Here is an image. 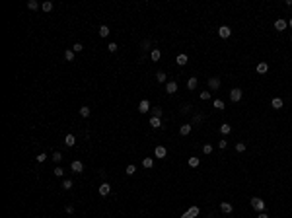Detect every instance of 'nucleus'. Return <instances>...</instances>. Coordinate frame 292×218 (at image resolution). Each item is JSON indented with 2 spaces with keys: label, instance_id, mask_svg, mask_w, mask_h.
<instances>
[{
  "label": "nucleus",
  "instance_id": "1",
  "mask_svg": "<svg viewBox=\"0 0 292 218\" xmlns=\"http://www.w3.org/2000/svg\"><path fill=\"white\" fill-rule=\"evenodd\" d=\"M249 203H251V206H253V208H255L257 212H263V210H265V201L259 199V197H253Z\"/></svg>",
  "mask_w": 292,
  "mask_h": 218
},
{
  "label": "nucleus",
  "instance_id": "2",
  "mask_svg": "<svg viewBox=\"0 0 292 218\" xmlns=\"http://www.w3.org/2000/svg\"><path fill=\"white\" fill-rule=\"evenodd\" d=\"M70 167H72V171H74V173H82V171H84V164H82V162H78V160L72 162Z\"/></svg>",
  "mask_w": 292,
  "mask_h": 218
},
{
  "label": "nucleus",
  "instance_id": "3",
  "mask_svg": "<svg viewBox=\"0 0 292 218\" xmlns=\"http://www.w3.org/2000/svg\"><path fill=\"white\" fill-rule=\"evenodd\" d=\"M230 99H232V101H240V99H241V90H240V88L230 90Z\"/></svg>",
  "mask_w": 292,
  "mask_h": 218
},
{
  "label": "nucleus",
  "instance_id": "4",
  "mask_svg": "<svg viewBox=\"0 0 292 218\" xmlns=\"http://www.w3.org/2000/svg\"><path fill=\"white\" fill-rule=\"evenodd\" d=\"M154 156H156V158H160V160H162V158H166V156H168V150H166L164 146H156V150H154Z\"/></svg>",
  "mask_w": 292,
  "mask_h": 218
},
{
  "label": "nucleus",
  "instance_id": "5",
  "mask_svg": "<svg viewBox=\"0 0 292 218\" xmlns=\"http://www.w3.org/2000/svg\"><path fill=\"white\" fill-rule=\"evenodd\" d=\"M197 214H199V206H191V208H189V210L185 212L181 218H195Z\"/></svg>",
  "mask_w": 292,
  "mask_h": 218
},
{
  "label": "nucleus",
  "instance_id": "6",
  "mask_svg": "<svg viewBox=\"0 0 292 218\" xmlns=\"http://www.w3.org/2000/svg\"><path fill=\"white\" fill-rule=\"evenodd\" d=\"M208 88L210 90H218L220 88V78H208Z\"/></svg>",
  "mask_w": 292,
  "mask_h": 218
},
{
  "label": "nucleus",
  "instance_id": "7",
  "mask_svg": "<svg viewBox=\"0 0 292 218\" xmlns=\"http://www.w3.org/2000/svg\"><path fill=\"white\" fill-rule=\"evenodd\" d=\"M138 111H140V113H148V111H150V103H148V99H142V101L138 103Z\"/></svg>",
  "mask_w": 292,
  "mask_h": 218
},
{
  "label": "nucleus",
  "instance_id": "8",
  "mask_svg": "<svg viewBox=\"0 0 292 218\" xmlns=\"http://www.w3.org/2000/svg\"><path fill=\"white\" fill-rule=\"evenodd\" d=\"M286 27H288V22H284V19H277V22H275V29H279V31H284Z\"/></svg>",
  "mask_w": 292,
  "mask_h": 218
},
{
  "label": "nucleus",
  "instance_id": "9",
  "mask_svg": "<svg viewBox=\"0 0 292 218\" xmlns=\"http://www.w3.org/2000/svg\"><path fill=\"white\" fill-rule=\"evenodd\" d=\"M230 33H232V31H230V27H228V26H222L220 29H218V35H220L222 39H228V37H230Z\"/></svg>",
  "mask_w": 292,
  "mask_h": 218
},
{
  "label": "nucleus",
  "instance_id": "10",
  "mask_svg": "<svg viewBox=\"0 0 292 218\" xmlns=\"http://www.w3.org/2000/svg\"><path fill=\"white\" fill-rule=\"evenodd\" d=\"M109 193H111V185H109V183H101V185H99V195H103V197H105V195H109Z\"/></svg>",
  "mask_w": 292,
  "mask_h": 218
},
{
  "label": "nucleus",
  "instance_id": "11",
  "mask_svg": "<svg viewBox=\"0 0 292 218\" xmlns=\"http://www.w3.org/2000/svg\"><path fill=\"white\" fill-rule=\"evenodd\" d=\"M191 128H193V125H181V127H179V135L187 136L189 133H191Z\"/></svg>",
  "mask_w": 292,
  "mask_h": 218
},
{
  "label": "nucleus",
  "instance_id": "12",
  "mask_svg": "<svg viewBox=\"0 0 292 218\" xmlns=\"http://www.w3.org/2000/svg\"><path fill=\"white\" fill-rule=\"evenodd\" d=\"M166 92H168V94H175V92H177V84L175 82H166Z\"/></svg>",
  "mask_w": 292,
  "mask_h": 218
},
{
  "label": "nucleus",
  "instance_id": "13",
  "mask_svg": "<svg viewBox=\"0 0 292 218\" xmlns=\"http://www.w3.org/2000/svg\"><path fill=\"white\" fill-rule=\"evenodd\" d=\"M65 144L66 146H74V144H76V136L74 135H66L65 136Z\"/></svg>",
  "mask_w": 292,
  "mask_h": 218
},
{
  "label": "nucleus",
  "instance_id": "14",
  "mask_svg": "<svg viewBox=\"0 0 292 218\" xmlns=\"http://www.w3.org/2000/svg\"><path fill=\"white\" fill-rule=\"evenodd\" d=\"M220 210H222V212H226V214H230V212L234 210V206L230 205V203H222V205H220Z\"/></svg>",
  "mask_w": 292,
  "mask_h": 218
},
{
  "label": "nucleus",
  "instance_id": "15",
  "mask_svg": "<svg viewBox=\"0 0 292 218\" xmlns=\"http://www.w3.org/2000/svg\"><path fill=\"white\" fill-rule=\"evenodd\" d=\"M150 125H152V128H160L162 127V121L158 117H150Z\"/></svg>",
  "mask_w": 292,
  "mask_h": 218
},
{
  "label": "nucleus",
  "instance_id": "16",
  "mask_svg": "<svg viewBox=\"0 0 292 218\" xmlns=\"http://www.w3.org/2000/svg\"><path fill=\"white\" fill-rule=\"evenodd\" d=\"M271 105H273V107H275V109H280V107H282V105H284V101H282L280 97H275V99H273V101H271Z\"/></svg>",
  "mask_w": 292,
  "mask_h": 218
},
{
  "label": "nucleus",
  "instance_id": "17",
  "mask_svg": "<svg viewBox=\"0 0 292 218\" xmlns=\"http://www.w3.org/2000/svg\"><path fill=\"white\" fill-rule=\"evenodd\" d=\"M267 70H269V64H267V62H259V64H257V72H259V74H265Z\"/></svg>",
  "mask_w": 292,
  "mask_h": 218
},
{
  "label": "nucleus",
  "instance_id": "18",
  "mask_svg": "<svg viewBox=\"0 0 292 218\" xmlns=\"http://www.w3.org/2000/svg\"><path fill=\"white\" fill-rule=\"evenodd\" d=\"M160 57H162V53L158 51V49H152V53H150V58H152V60L156 62V60H160Z\"/></svg>",
  "mask_w": 292,
  "mask_h": 218
},
{
  "label": "nucleus",
  "instance_id": "19",
  "mask_svg": "<svg viewBox=\"0 0 292 218\" xmlns=\"http://www.w3.org/2000/svg\"><path fill=\"white\" fill-rule=\"evenodd\" d=\"M162 115H164V109L162 107H152V117H158V119H160Z\"/></svg>",
  "mask_w": 292,
  "mask_h": 218
},
{
  "label": "nucleus",
  "instance_id": "20",
  "mask_svg": "<svg viewBox=\"0 0 292 218\" xmlns=\"http://www.w3.org/2000/svg\"><path fill=\"white\" fill-rule=\"evenodd\" d=\"M156 80H158L160 84H164L166 80H168V76H166V72H162V70H160L158 74H156Z\"/></svg>",
  "mask_w": 292,
  "mask_h": 218
},
{
  "label": "nucleus",
  "instance_id": "21",
  "mask_svg": "<svg viewBox=\"0 0 292 218\" xmlns=\"http://www.w3.org/2000/svg\"><path fill=\"white\" fill-rule=\"evenodd\" d=\"M187 60H189L187 55H179V57H177V64H179V66H185V64H187Z\"/></svg>",
  "mask_w": 292,
  "mask_h": 218
},
{
  "label": "nucleus",
  "instance_id": "22",
  "mask_svg": "<svg viewBox=\"0 0 292 218\" xmlns=\"http://www.w3.org/2000/svg\"><path fill=\"white\" fill-rule=\"evenodd\" d=\"M142 166L146 167V169H150V167L154 166V160H152V158H144V160H142Z\"/></svg>",
  "mask_w": 292,
  "mask_h": 218
},
{
  "label": "nucleus",
  "instance_id": "23",
  "mask_svg": "<svg viewBox=\"0 0 292 218\" xmlns=\"http://www.w3.org/2000/svg\"><path fill=\"white\" fill-rule=\"evenodd\" d=\"M39 6H41V4H39L37 0H29V2H27V8H29V10H37Z\"/></svg>",
  "mask_w": 292,
  "mask_h": 218
},
{
  "label": "nucleus",
  "instance_id": "24",
  "mask_svg": "<svg viewBox=\"0 0 292 218\" xmlns=\"http://www.w3.org/2000/svg\"><path fill=\"white\" fill-rule=\"evenodd\" d=\"M41 8H43V12H51V10H53V2H49V0H47V2H43V4H41Z\"/></svg>",
  "mask_w": 292,
  "mask_h": 218
},
{
  "label": "nucleus",
  "instance_id": "25",
  "mask_svg": "<svg viewBox=\"0 0 292 218\" xmlns=\"http://www.w3.org/2000/svg\"><path fill=\"white\" fill-rule=\"evenodd\" d=\"M80 115L82 117H90V107H88V105H82V107H80Z\"/></svg>",
  "mask_w": 292,
  "mask_h": 218
},
{
  "label": "nucleus",
  "instance_id": "26",
  "mask_svg": "<svg viewBox=\"0 0 292 218\" xmlns=\"http://www.w3.org/2000/svg\"><path fill=\"white\" fill-rule=\"evenodd\" d=\"M230 131H232V127H230L228 123H224V125L220 127V133H222V135H230Z\"/></svg>",
  "mask_w": 292,
  "mask_h": 218
},
{
  "label": "nucleus",
  "instance_id": "27",
  "mask_svg": "<svg viewBox=\"0 0 292 218\" xmlns=\"http://www.w3.org/2000/svg\"><path fill=\"white\" fill-rule=\"evenodd\" d=\"M199 162H201V160H199L197 156H191V158H189V166H191V167H197V166H199Z\"/></svg>",
  "mask_w": 292,
  "mask_h": 218
},
{
  "label": "nucleus",
  "instance_id": "28",
  "mask_svg": "<svg viewBox=\"0 0 292 218\" xmlns=\"http://www.w3.org/2000/svg\"><path fill=\"white\" fill-rule=\"evenodd\" d=\"M51 158H53V162H55V164H58V162L62 160V154H60V152L57 150V152H53V156H51Z\"/></svg>",
  "mask_w": 292,
  "mask_h": 218
},
{
  "label": "nucleus",
  "instance_id": "29",
  "mask_svg": "<svg viewBox=\"0 0 292 218\" xmlns=\"http://www.w3.org/2000/svg\"><path fill=\"white\" fill-rule=\"evenodd\" d=\"M99 35H101V37H107V35H109V27L101 26V27H99Z\"/></svg>",
  "mask_w": 292,
  "mask_h": 218
},
{
  "label": "nucleus",
  "instance_id": "30",
  "mask_svg": "<svg viewBox=\"0 0 292 218\" xmlns=\"http://www.w3.org/2000/svg\"><path fill=\"white\" fill-rule=\"evenodd\" d=\"M187 88H189V90H195V88H197V78H189Z\"/></svg>",
  "mask_w": 292,
  "mask_h": 218
},
{
  "label": "nucleus",
  "instance_id": "31",
  "mask_svg": "<svg viewBox=\"0 0 292 218\" xmlns=\"http://www.w3.org/2000/svg\"><path fill=\"white\" fill-rule=\"evenodd\" d=\"M53 173H55L57 177H62V175H65V169H62V167H60V166H57V167H55V169H53Z\"/></svg>",
  "mask_w": 292,
  "mask_h": 218
},
{
  "label": "nucleus",
  "instance_id": "32",
  "mask_svg": "<svg viewBox=\"0 0 292 218\" xmlns=\"http://www.w3.org/2000/svg\"><path fill=\"white\" fill-rule=\"evenodd\" d=\"M62 189H65V191H70V189H72V181L70 179H65V181H62Z\"/></svg>",
  "mask_w": 292,
  "mask_h": 218
},
{
  "label": "nucleus",
  "instance_id": "33",
  "mask_svg": "<svg viewBox=\"0 0 292 218\" xmlns=\"http://www.w3.org/2000/svg\"><path fill=\"white\" fill-rule=\"evenodd\" d=\"M65 58H66V60H74V51H72V49L65 51Z\"/></svg>",
  "mask_w": 292,
  "mask_h": 218
},
{
  "label": "nucleus",
  "instance_id": "34",
  "mask_svg": "<svg viewBox=\"0 0 292 218\" xmlns=\"http://www.w3.org/2000/svg\"><path fill=\"white\" fill-rule=\"evenodd\" d=\"M135 171H136V167L132 166V164H130V166H127V169H125V173H127V175H135Z\"/></svg>",
  "mask_w": 292,
  "mask_h": 218
},
{
  "label": "nucleus",
  "instance_id": "35",
  "mask_svg": "<svg viewBox=\"0 0 292 218\" xmlns=\"http://www.w3.org/2000/svg\"><path fill=\"white\" fill-rule=\"evenodd\" d=\"M82 49H84V45H82V43H74V47H72V51H74V53H80Z\"/></svg>",
  "mask_w": 292,
  "mask_h": 218
},
{
  "label": "nucleus",
  "instance_id": "36",
  "mask_svg": "<svg viewBox=\"0 0 292 218\" xmlns=\"http://www.w3.org/2000/svg\"><path fill=\"white\" fill-rule=\"evenodd\" d=\"M214 107L216 109H224V101H222V99H214Z\"/></svg>",
  "mask_w": 292,
  "mask_h": 218
},
{
  "label": "nucleus",
  "instance_id": "37",
  "mask_svg": "<svg viewBox=\"0 0 292 218\" xmlns=\"http://www.w3.org/2000/svg\"><path fill=\"white\" fill-rule=\"evenodd\" d=\"M203 152H205V154H212V146H210V144H205V146H203Z\"/></svg>",
  "mask_w": 292,
  "mask_h": 218
},
{
  "label": "nucleus",
  "instance_id": "38",
  "mask_svg": "<svg viewBox=\"0 0 292 218\" xmlns=\"http://www.w3.org/2000/svg\"><path fill=\"white\" fill-rule=\"evenodd\" d=\"M201 99H205V101H207V99H210V92H207V90L201 92Z\"/></svg>",
  "mask_w": 292,
  "mask_h": 218
},
{
  "label": "nucleus",
  "instance_id": "39",
  "mask_svg": "<svg viewBox=\"0 0 292 218\" xmlns=\"http://www.w3.org/2000/svg\"><path fill=\"white\" fill-rule=\"evenodd\" d=\"M236 150H238V152H243V150H246V144H243V142H238V144H236Z\"/></svg>",
  "mask_w": 292,
  "mask_h": 218
},
{
  "label": "nucleus",
  "instance_id": "40",
  "mask_svg": "<svg viewBox=\"0 0 292 218\" xmlns=\"http://www.w3.org/2000/svg\"><path fill=\"white\" fill-rule=\"evenodd\" d=\"M117 47H119L117 43H109V45H107V49H109L111 53H115V51H117Z\"/></svg>",
  "mask_w": 292,
  "mask_h": 218
},
{
  "label": "nucleus",
  "instance_id": "41",
  "mask_svg": "<svg viewBox=\"0 0 292 218\" xmlns=\"http://www.w3.org/2000/svg\"><path fill=\"white\" fill-rule=\"evenodd\" d=\"M203 121V115H201V113H199V115H195L193 117V123H201Z\"/></svg>",
  "mask_w": 292,
  "mask_h": 218
},
{
  "label": "nucleus",
  "instance_id": "42",
  "mask_svg": "<svg viewBox=\"0 0 292 218\" xmlns=\"http://www.w3.org/2000/svg\"><path fill=\"white\" fill-rule=\"evenodd\" d=\"M47 160V154H45V152H43V154H39L37 156V162H45Z\"/></svg>",
  "mask_w": 292,
  "mask_h": 218
},
{
  "label": "nucleus",
  "instance_id": "43",
  "mask_svg": "<svg viewBox=\"0 0 292 218\" xmlns=\"http://www.w3.org/2000/svg\"><path fill=\"white\" fill-rule=\"evenodd\" d=\"M142 49H144V51L150 49V41H142Z\"/></svg>",
  "mask_w": 292,
  "mask_h": 218
},
{
  "label": "nucleus",
  "instance_id": "44",
  "mask_svg": "<svg viewBox=\"0 0 292 218\" xmlns=\"http://www.w3.org/2000/svg\"><path fill=\"white\" fill-rule=\"evenodd\" d=\"M218 146H220V148H222V150H224V148H226V146H228V142H226V140H220V142H218Z\"/></svg>",
  "mask_w": 292,
  "mask_h": 218
},
{
  "label": "nucleus",
  "instance_id": "45",
  "mask_svg": "<svg viewBox=\"0 0 292 218\" xmlns=\"http://www.w3.org/2000/svg\"><path fill=\"white\" fill-rule=\"evenodd\" d=\"M189 109H191V105H183V107H181V113H187Z\"/></svg>",
  "mask_w": 292,
  "mask_h": 218
},
{
  "label": "nucleus",
  "instance_id": "46",
  "mask_svg": "<svg viewBox=\"0 0 292 218\" xmlns=\"http://www.w3.org/2000/svg\"><path fill=\"white\" fill-rule=\"evenodd\" d=\"M257 218H269V216H267L265 212H259V216H257Z\"/></svg>",
  "mask_w": 292,
  "mask_h": 218
},
{
  "label": "nucleus",
  "instance_id": "47",
  "mask_svg": "<svg viewBox=\"0 0 292 218\" xmlns=\"http://www.w3.org/2000/svg\"><path fill=\"white\" fill-rule=\"evenodd\" d=\"M288 26H290V27H292V18H290V22H288Z\"/></svg>",
  "mask_w": 292,
  "mask_h": 218
},
{
  "label": "nucleus",
  "instance_id": "48",
  "mask_svg": "<svg viewBox=\"0 0 292 218\" xmlns=\"http://www.w3.org/2000/svg\"><path fill=\"white\" fill-rule=\"evenodd\" d=\"M290 41H292V35H290Z\"/></svg>",
  "mask_w": 292,
  "mask_h": 218
}]
</instances>
